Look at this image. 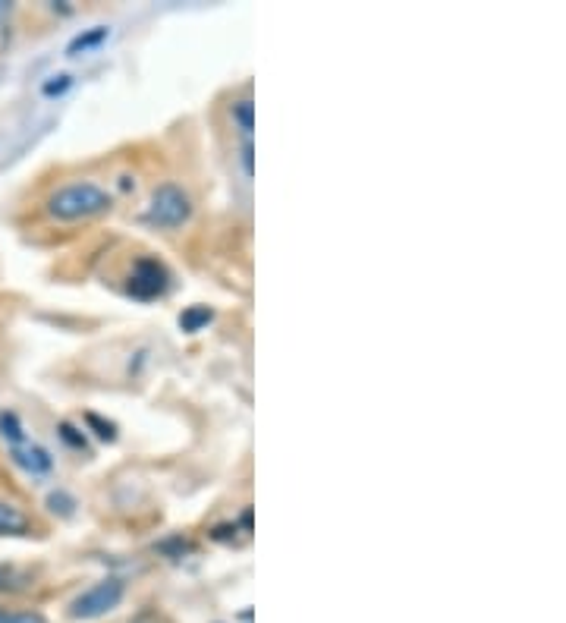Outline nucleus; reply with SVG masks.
Instances as JSON below:
<instances>
[{
	"label": "nucleus",
	"instance_id": "2eb2a0df",
	"mask_svg": "<svg viewBox=\"0 0 566 623\" xmlns=\"http://www.w3.org/2000/svg\"><path fill=\"white\" fill-rule=\"evenodd\" d=\"M57 79H60V82H48V85H45V95H60V92L70 85V76H57Z\"/></svg>",
	"mask_w": 566,
	"mask_h": 623
},
{
	"label": "nucleus",
	"instance_id": "f03ea898",
	"mask_svg": "<svg viewBox=\"0 0 566 623\" xmlns=\"http://www.w3.org/2000/svg\"><path fill=\"white\" fill-rule=\"evenodd\" d=\"M192 199L180 183H161L145 205V221L158 230H180L192 221Z\"/></svg>",
	"mask_w": 566,
	"mask_h": 623
},
{
	"label": "nucleus",
	"instance_id": "39448f33",
	"mask_svg": "<svg viewBox=\"0 0 566 623\" xmlns=\"http://www.w3.org/2000/svg\"><path fill=\"white\" fill-rule=\"evenodd\" d=\"M10 460L26 472V476H48V472L54 469V457H51V450L48 447H41L35 441H26V444H19V447H10Z\"/></svg>",
	"mask_w": 566,
	"mask_h": 623
},
{
	"label": "nucleus",
	"instance_id": "6e6552de",
	"mask_svg": "<svg viewBox=\"0 0 566 623\" xmlns=\"http://www.w3.org/2000/svg\"><path fill=\"white\" fill-rule=\"evenodd\" d=\"M230 117L236 123V130L243 133V139H252V130H255V104H252L249 95L230 104Z\"/></svg>",
	"mask_w": 566,
	"mask_h": 623
},
{
	"label": "nucleus",
	"instance_id": "4468645a",
	"mask_svg": "<svg viewBox=\"0 0 566 623\" xmlns=\"http://www.w3.org/2000/svg\"><path fill=\"white\" fill-rule=\"evenodd\" d=\"M60 438L67 441L70 447H85V435L76 432V428H73L70 422H60Z\"/></svg>",
	"mask_w": 566,
	"mask_h": 623
},
{
	"label": "nucleus",
	"instance_id": "0eeeda50",
	"mask_svg": "<svg viewBox=\"0 0 566 623\" xmlns=\"http://www.w3.org/2000/svg\"><path fill=\"white\" fill-rule=\"evenodd\" d=\"M111 38V29L107 26H92V29H85V32H79L73 41H70V48H67V54L70 57H82V54H92V51H98L104 41Z\"/></svg>",
	"mask_w": 566,
	"mask_h": 623
},
{
	"label": "nucleus",
	"instance_id": "9d476101",
	"mask_svg": "<svg viewBox=\"0 0 566 623\" xmlns=\"http://www.w3.org/2000/svg\"><path fill=\"white\" fill-rule=\"evenodd\" d=\"M211 318H214L211 309H205V306H192V309H186V312L180 315V328L189 331V334H199V331H205V328L211 325Z\"/></svg>",
	"mask_w": 566,
	"mask_h": 623
},
{
	"label": "nucleus",
	"instance_id": "ddd939ff",
	"mask_svg": "<svg viewBox=\"0 0 566 623\" xmlns=\"http://www.w3.org/2000/svg\"><path fill=\"white\" fill-rule=\"evenodd\" d=\"M239 164H243L246 177L255 174V145H252V139H243V145H239Z\"/></svg>",
	"mask_w": 566,
	"mask_h": 623
},
{
	"label": "nucleus",
	"instance_id": "1a4fd4ad",
	"mask_svg": "<svg viewBox=\"0 0 566 623\" xmlns=\"http://www.w3.org/2000/svg\"><path fill=\"white\" fill-rule=\"evenodd\" d=\"M0 438H4L10 447H19V444H26V441H29L23 419H19L13 410H4V413H0Z\"/></svg>",
	"mask_w": 566,
	"mask_h": 623
},
{
	"label": "nucleus",
	"instance_id": "7ed1b4c3",
	"mask_svg": "<svg viewBox=\"0 0 566 623\" xmlns=\"http://www.w3.org/2000/svg\"><path fill=\"white\" fill-rule=\"evenodd\" d=\"M123 595H126L123 579L107 576V579H101V583L89 586V589L79 592L70 601V617L73 620H98V617H107L114 608H120Z\"/></svg>",
	"mask_w": 566,
	"mask_h": 623
},
{
	"label": "nucleus",
	"instance_id": "f8f14e48",
	"mask_svg": "<svg viewBox=\"0 0 566 623\" xmlns=\"http://www.w3.org/2000/svg\"><path fill=\"white\" fill-rule=\"evenodd\" d=\"M48 507H54L51 513H60V517H70V513H73V507H76V501L70 498V494L54 491L51 498H48Z\"/></svg>",
	"mask_w": 566,
	"mask_h": 623
},
{
	"label": "nucleus",
	"instance_id": "9b49d317",
	"mask_svg": "<svg viewBox=\"0 0 566 623\" xmlns=\"http://www.w3.org/2000/svg\"><path fill=\"white\" fill-rule=\"evenodd\" d=\"M0 623H48L38 611H10L0 608Z\"/></svg>",
	"mask_w": 566,
	"mask_h": 623
},
{
	"label": "nucleus",
	"instance_id": "20e7f679",
	"mask_svg": "<svg viewBox=\"0 0 566 623\" xmlns=\"http://www.w3.org/2000/svg\"><path fill=\"white\" fill-rule=\"evenodd\" d=\"M170 287V271L158 259H139L129 271V293L136 299H158Z\"/></svg>",
	"mask_w": 566,
	"mask_h": 623
},
{
	"label": "nucleus",
	"instance_id": "f257e3e1",
	"mask_svg": "<svg viewBox=\"0 0 566 623\" xmlns=\"http://www.w3.org/2000/svg\"><path fill=\"white\" fill-rule=\"evenodd\" d=\"M114 208V196L104 186L92 180H76L54 189L48 196V214L54 221L73 224V221H92Z\"/></svg>",
	"mask_w": 566,
	"mask_h": 623
},
{
	"label": "nucleus",
	"instance_id": "423d86ee",
	"mask_svg": "<svg viewBox=\"0 0 566 623\" xmlns=\"http://www.w3.org/2000/svg\"><path fill=\"white\" fill-rule=\"evenodd\" d=\"M32 529H35L32 517L23 507L0 498V539H4V535H32Z\"/></svg>",
	"mask_w": 566,
	"mask_h": 623
}]
</instances>
